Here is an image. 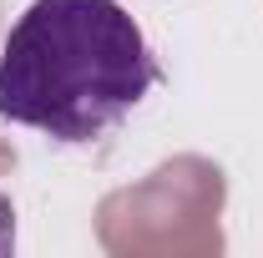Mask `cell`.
I'll return each instance as SVG.
<instances>
[{
  "label": "cell",
  "instance_id": "2",
  "mask_svg": "<svg viewBox=\"0 0 263 258\" xmlns=\"http://www.w3.org/2000/svg\"><path fill=\"white\" fill-rule=\"evenodd\" d=\"M10 253H15V208L0 193V258H10Z\"/></svg>",
  "mask_w": 263,
  "mask_h": 258
},
{
  "label": "cell",
  "instance_id": "1",
  "mask_svg": "<svg viewBox=\"0 0 263 258\" xmlns=\"http://www.w3.org/2000/svg\"><path fill=\"white\" fill-rule=\"evenodd\" d=\"M157 86L147 35L117 0H35L0 46V117L97 142Z\"/></svg>",
  "mask_w": 263,
  "mask_h": 258
}]
</instances>
